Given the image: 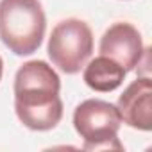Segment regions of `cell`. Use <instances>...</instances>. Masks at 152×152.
I'll list each match as a JSON object with an SVG mask.
<instances>
[{
    "label": "cell",
    "mask_w": 152,
    "mask_h": 152,
    "mask_svg": "<svg viewBox=\"0 0 152 152\" xmlns=\"http://www.w3.org/2000/svg\"><path fill=\"white\" fill-rule=\"evenodd\" d=\"M61 81L45 61H29L15 75V111L31 131H50L63 118Z\"/></svg>",
    "instance_id": "6da1fadb"
},
{
    "label": "cell",
    "mask_w": 152,
    "mask_h": 152,
    "mask_svg": "<svg viewBox=\"0 0 152 152\" xmlns=\"http://www.w3.org/2000/svg\"><path fill=\"white\" fill-rule=\"evenodd\" d=\"M47 29L39 0H0V39L16 56L34 54Z\"/></svg>",
    "instance_id": "7a4b0ae2"
},
{
    "label": "cell",
    "mask_w": 152,
    "mask_h": 152,
    "mask_svg": "<svg viewBox=\"0 0 152 152\" xmlns=\"http://www.w3.org/2000/svg\"><path fill=\"white\" fill-rule=\"evenodd\" d=\"M122 125L116 106L99 99H88L73 111V127L84 141L86 150H122L118 129Z\"/></svg>",
    "instance_id": "3957f363"
},
{
    "label": "cell",
    "mask_w": 152,
    "mask_h": 152,
    "mask_svg": "<svg viewBox=\"0 0 152 152\" xmlns=\"http://www.w3.org/2000/svg\"><path fill=\"white\" fill-rule=\"evenodd\" d=\"M48 57L64 73H77L93 52V34L86 22L68 18L59 22L48 38Z\"/></svg>",
    "instance_id": "277c9868"
},
{
    "label": "cell",
    "mask_w": 152,
    "mask_h": 152,
    "mask_svg": "<svg viewBox=\"0 0 152 152\" xmlns=\"http://www.w3.org/2000/svg\"><path fill=\"white\" fill-rule=\"evenodd\" d=\"M100 56H106L118 63L125 72L134 70L145 52L141 34L138 29L127 22H118L111 25L100 39Z\"/></svg>",
    "instance_id": "5b68a950"
},
{
    "label": "cell",
    "mask_w": 152,
    "mask_h": 152,
    "mask_svg": "<svg viewBox=\"0 0 152 152\" xmlns=\"http://www.w3.org/2000/svg\"><path fill=\"white\" fill-rule=\"evenodd\" d=\"M116 109L122 122L138 131L152 129V83L148 77L132 81L120 95Z\"/></svg>",
    "instance_id": "8992f818"
},
{
    "label": "cell",
    "mask_w": 152,
    "mask_h": 152,
    "mask_svg": "<svg viewBox=\"0 0 152 152\" xmlns=\"http://www.w3.org/2000/svg\"><path fill=\"white\" fill-rule=\"evenodd\" d=\"M125 75L127 72L118 63L106 56H99L84 68V83L95 91L107 93L122 86Z\"/></svg>",
    "instance_id": "52a82bcc"
},
{
    "label": "cell",
    "mask_w": 152,
    "mask_h": 152,
    "mask_svg": "<svg viewBox=\"0 0 152 152\" xmlns=\"http://www.w3.org/2000/svg\"><path fill=\"white\" fill-rule=\"evenodd\" d=\"M2 72H4V61L0 57V81H2Z\"/></svg>",
    "instance_id": "ba28073f"
}]
</instances>
